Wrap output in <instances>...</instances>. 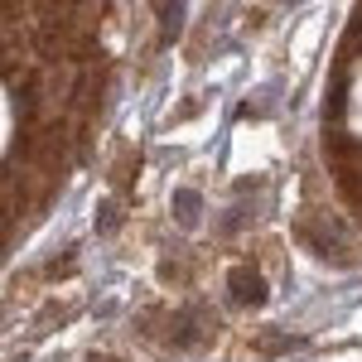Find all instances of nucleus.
Instances as JSON below:
<instances>
[{
    "label": "nucleus",
    "instance_id": "f257e3e1",
    "mask_svg": "<svg viewBox=\"0 0 362 362\" xmlns=\"http://www.w3.org/2000/svg\"><path fill=\"white\" fill-rule=\"evenodd\" d=\"M232 295H237L242 305H261V300H266V280L256 276V271H247V266H237V271H232Z\"/></svg>",
    "mask_w": 362,
    "mask_h": 362
},
{
    "label": "nucleus",
    "instance_id": "f03ea898",
    "mask_svg": "<svg viewBox=\"0 0 362 362\" xmlns=\"http://www.w3.org/2000/svg\"><path fill=\"white\" fill-rule=\"evenodd\" d=\"M174 208H179L184 223H194V218H198V194H194V189H179V194H174Z\"/></svg>",
    "mask_w": 362,
    "mask_h": 362
},
{
    "label": "nucleus",
    "instance_id": "7ed1b4c3",
    "mask_svg": "<svg viewBox=\"0 0 362 362\" xmlns=\"http://www.w3.org/2000/svg\"><path fill=\"white\" fill-rule=\"evenodd\" d=\"M102 362H112V358H102Z\"/></svg>",
    "mask_w": 362,
    "mask_h": 362
}]
</instances>
